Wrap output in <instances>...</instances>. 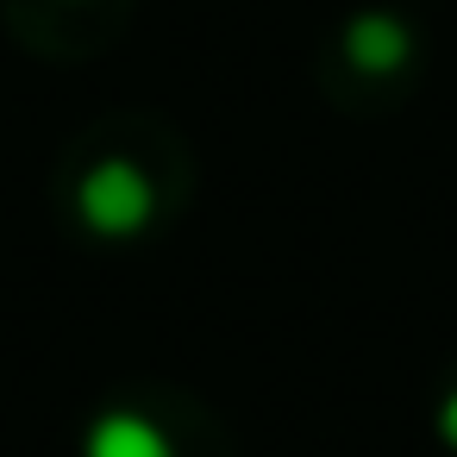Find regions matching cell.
I'll return each mask as SVG.
<instances>
[{"instance_id":"cell-2","label":"cell","mask_w":457,"mask_h":457,"mask_svg":"<svg viewBox=\"0 0 457 457\" xmlns=\"http://www.w3.org/2000/svg\"><path fill=\"white\" fill-rule=\"evenodd\" d=\"M345 51H351L357 70L388 76V70L407 63V26L388 20V13H363V20H351V32H345Z\"/></svg>"},{"instance_id":"cell-3","label":"cell","mask_w":457,"mask_h":457,"mask_svg":"<svg viewBox=\"0 0 457 457\" xmlns=\"http://www.w3.org/2000/svg\"><path fill=\"white\" fill-rule=\"evenodd\" d=\"M88 457H170V438L138 413H107L88 432Z\"/></svg>"},{"instance_id":"cell-1","label":"cell","mask_w":457,"mask_h":457,"mask_svg":"<svg viewBox=\"0 0 457 457\" xmlns=\"http://www.w3.org/2000/svg\"><path fill=\"white\" fill-rule=\"evenodd\" d=\"M76 213H82V226L88 232H101V238H126V232H138L145 220H151V182L132 170V163H95L88 176H82V188H76Z\"/></svg>"},{"instance_id":"cell-4","label":"cell","mask_w":457,"mask_h":457,"mask_svg":"<svg viewBox=\"0 0 457 457\" xmlns=\"http://www.w3.org/2000/svg\"><path fill=\"white\" fill-rule=\"evenodd\" d=\"M438 432H445V438H451V445H457V395H451V401H445V407H438Z\"/></svg>"}]
</instances>
